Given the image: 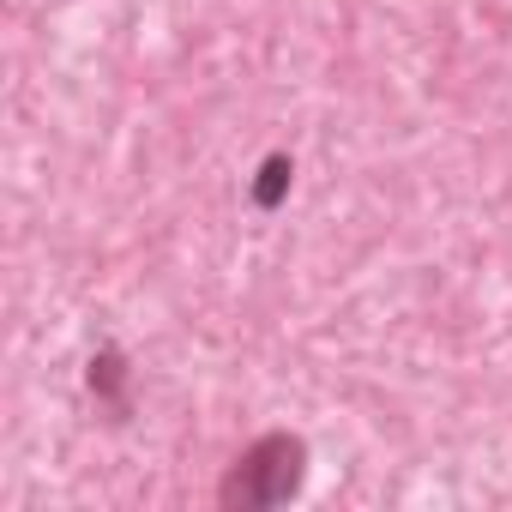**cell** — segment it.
<instances>
[{"label":"cell","instance_id":"3957f363","mask_svg":"<svg viewBox=\"0 0 512 512\" xmlns=\"http://www.w3.org/2000/svg\"><path fill=\"white\" fill-rule=\"evenodd\" d=\"M85 380H91V392H97L109 410H127V356H121V350H97Z\"/></svg>","mask_w":512,"mask_h":512},{"label":"cell","instance_id":"7a4b0ae2","mask_svg":"<svg viewBox=\"0 0 512 512\" xmlns=\"http://www.w3.org/2000/svg\"><path fill=\"white\" fill-rule=\"evenodd\" d=\"M290 187H296V163H290L284 151H272V157L260 163V175H253L247 199H253V211H278V205L290 199Z\"/></svg>","mask_w":512,"mask_h":512},{"label":"cell","instance_id":"6da1fadb","mask_svg":"<svg viewBox=\"0 0 512 512\" xmlns=\"http://www.w3.org/2000/svg\"><path fill=\"white\" fill-rule=\"evenodd\" d=\"M302 482H308V440L290 434V428H272V434H260V440H253V446L229 464L217 500H223L229 512H266V506L296 500Z\"/></svg>","mask_w":512,"mask_h":512}]
</instances>
